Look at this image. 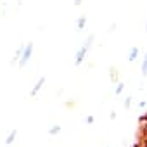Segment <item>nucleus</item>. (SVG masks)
I'll return each mask as SVG.
<instances>
[{
    "label": "nucleus",
    "mask_w": 147,
    "mask_h": 147,
    "mask_svg": "<svg viewBox=\"0 0 147 147\" xmlns=\"http://www.w3.org/2000/svg\"><path fill=\"white\" fill-rule=\"evenodd\" d=\"M94 40H95V35L90 33V35L87 36V40L82 43V47L76 50V54H75V66H82V64H83L87 54L90 52V49H92V45H94Z\"/></svg>",
    "instance_id": "1"
},
{
    "label": "nucleus",
    "mask_w": 147,
    "mask_h": 147,
    "mask_svg": "<svg viewBox=\"0 0 147 147\" xmlns=\"http://www.w3.org/2000/svg\"><path fill=\"white\" fill-rule=\"evenodd\" d=\"M33 50H35V43L33 42H26V49H24V54H23V57H21V61H19V67H24L28 62H30V59H31V55H33Z\"/></svg>",
    "instance_id": "2"
},
{
    "label": "nucleus",
    "mask_w": 147,
    "mask_h": 147,
    "mask_svg": "<svg viewBox=\"0 0 147 147\" xmlns=\"http://www.w3.org/2000/svg\"><path fill=\"white\" fill-rule=\"evenodd\" d=\"M45 82H47V80H45V76H40V78L36 80V83H35V87H33V88L30 90V95H31V97H36V95L40 94V90L43 88V85H45Z\"/></svg>",
    "instance_id": "3"
},
{
    "label": "nucleus",
    "mask_w": 147,
    "mask_h": 147,
    "mask_svg": "<svg viewBox=\"0 0 147 147\" xmlns=\"http://www.w3.org/2000/svg\"><path fill=\"white\" fill-rule=\"evenodd\" d=\"M138 57H140V49H138L137 45L130 47V50H128V55H126V59H128L130 62H135V61H137Z\"/></svg>",
    "instance_id": "4"
},
{
    "label": "nucleus",
    "mask_w": 147,
    "mask_h": 147,
    "mask_svg": "<svg viewBox=\"0 0 147 147\" xmlns=\"http://www.w3.org/2000/svg\"><path fill=\"white\" fill-rule=\"evenodd\" d=\"M24 49H26V43H23V45H19L18 47V50H16V54H14V57H12V61H11V64H19V61H21V57H23V54H24Z\"/></svg>",
    "instance_id": "5"
},
{
    "label": "nucleus",
    "mask_w": 147,
    "mask_h": 147,
    "mask_svg": "<svg viewBox=\"0 0 147 147\" xmlns=\"http://www.w3.org/2000/svg\"><path fill=\"white\" fill-rule=\"evenodd\" d=\"M140 75L142 76H147V49L142 55V61H140Z\"/></svg>",
    "instance_id": "6"
},
{
    "label": "nucleus",
    "mask_w": 147,
    "mask_h": 147,
    "mask_svg": "<svg viewBox=\"0 0 147 147\" xmlns=\"http://www.w3.org/2000/svg\"><path fill=\"white\" fill-rule=\"evenodd\" d=\"M61 130H62V126H61L59 123H55V125H50V126H49L47 133H49L50 137H55V135H59V133H61Z\"/></svg>",
    "instance_id": "7"
},
{
    "label": "nucleus",
    "mask_w": 147,
    "mask_h": 147,
    "mask_svg": "<svg viewBox=\"0 0 147 147\" xmlns=\"http://www.w3.org/2000/svg\"><path fill=\"white\" fill-rule=\"evenodd\" d=\"M109 80L113 82V85H118V83H119V82H118V69H116L114 66L109 67Z\"/></svg>",
    "instance_id": "8"
},
{
    "label": "nucleus",
    "mask_w": 147,
    "mask_h": 147,
    "mask_svg": "<svg viewBox=\"0 0 147 147\" xmlns=\"http://www.w3.org/2000/svg\"><path fill=\"white\" fill-rule=\"evenodd\" d=\"M16 137H18V130L12 128V130L9 131V135H7V138H5V145H12L14 140H16Z\"/></svg>",
    "instance_id": "9"
},
{
    "label": "nucleus",
    "mask_w": 147,
    "mask_h": 147,
    "mask_svg": "<svg viewBox=\"0 0 147 147\" xmlns=\"http://www.w3.org/2000/svg\"><path fill=\"white\" fill-rule=\"evenodd\" d=\"M85 24H87V16L83 14V16H80V18L76 19V31H82V30L85 28Z\"/></svg>",
    "instance_id": "10"
},
{
    "label": "nucleus",
    "mask_w": 147,
    "mask_h": 147,
    "mask_svg": "<svg viewBox=\"0 0 147 147\" xmlns=\"http://www.w3.org/2000/svg\"><path fill=\"white\" fill-rule=\"evenodd\" d=\"M126 88V85L123 83V82H119L118 85H116V88H114V95H121L123 94V90Z\"/></svg>",
    "instance_id": "11"
},
{
    "label": "nucleus",
    "mask_w": 147,
    "mask_h": 147,
    "mask_svg": "<svg viewBox=\"0 0 147 147\" xmlns=\"http://www.w3.org/2000/svg\"><path fill=\"white\" fill-rule=\"evenodd\" d=\"M85 123H87V125H94V123H95V116H94V114L85 116Z\"/></svg>",
    "instance_id": "12"
},
{
    "label": "nucleus",
    "mask_w": 147,
    "mask_h": 147,
    "mask_svg": "<svg viewBox=\"0 0 147 147\" xmlns=\"http://www.w3.org/2000/svg\"><path fill=\"white\" fill-rule=\"evenodd\" d=\"M123 106H125V109H130V107H131V97H130V95H126V99H125Z\"/></svg>",
    "instance_id": "13"
},
{
    "label": "nucleus",
    "mask_w": 147,
    "mask_h": 147,
    "mask_svg": "<svg viewBox=\"0 0 147 147\" xmlns=\"http://www.w3.org/2000/svg\"><path fill=\"white\" fill-rule=\"evenodd\" d=\"M116 26H118V24H116V23H113V24L109 26V30H107V31H109V33H113V31L116 30Z\"/></svg>",
    "instance_id": "14"
},
{
    "label": "nucleus",
    "mask_w": 147,
    "mask_h": 147,
    "mask_svg": "<svg viewBox=\"0 0 147 147\" xmlns=\"http://www.w3.org/2000/svg\"><path fill=\"white\" fill-rule=\"evenodd\" d=\"M109 118H111V119L114 121V119L118 118V114H116V111H111V114H109Z\"/></svg>",
    "instance_id": "15"
},
{
    "label": "nucleus",
    "mask_w": 147,
    "mask_h": 147,
    "mask_svg": "<svg viewBox=\"0 0 147 147\" xmlns=\"http://www.w3.org/2000/svg\"><path fill=\"white\" fill-rule=\"evenodd\" d=\"M145 106H147L145 100H140V102H138V109H140V107H145Z\"/></svg>",
    "instance_id": "16"
},
{
    "label": "nucleus",
    "mask_w": 147,
    "mask_h": 147,
    "mask_svg": "<svg viewBox=\"0 0 147 147\" xmlns=\"http://www.w3.org/2000/svg\"><path fill=\"white\" fill-rule=\"evenodd\" d=\"M82 2L83 0H75V5H82Z\"/></svg>",
    "instance_id": "17"
},
{
    "label": "nucleus",
    "mask_w": 147,
    "mask_h": 147,
    "mask_svg": "<svg viewBox=\"0 0 147 147\" xmlns=\"http://www.w3.org/2000/svg\"><path fill=\"white\" fill-rule=\"evenodd\" d=\"M23 4V0H18V5H21Z\"/></svg>",
    "instance_id": "18"
},
{
    "label": "nucleus",
    "mask_w": 147,
    "mask_h": 147,
    "mask_svg": "<svg viewBox=\"0 0 147 147\" xmlns=\"http://www.w3.org/2000/svg\"><path fill=\"white\" fill-rule=\"evenodd\" d=\"M145 31H147V19H145Z\"/></svg>",
    "instance_id": "19"
}]
</instances>
